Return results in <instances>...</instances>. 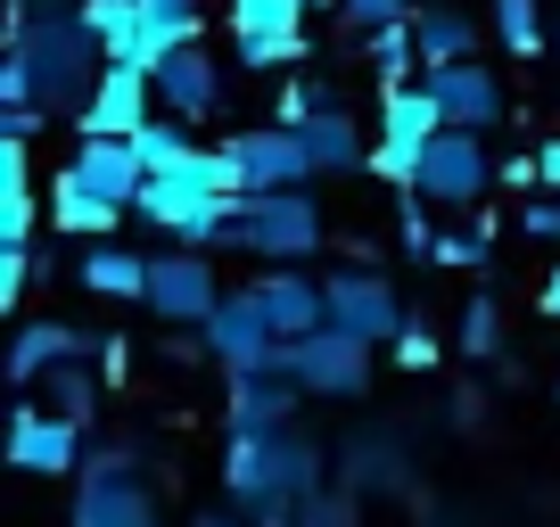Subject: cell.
<instances>
[{
    "instance_id": "cell-42",
    "label": "cell",
    "mask_w": 560,
    "mask_h": 527,
    "mask_svg": "<svg viewBox=\"0 0 560 527\" xmlns=\"http://www.w3.org/2000/svg\"><path fill=\"white\" fill-rule=\"evenodd\" d=\"M305 9H330V0H305Z\"/></svg>"
},
{
    "instance_id": "cell-31",
    "label": "cell",
    "mask_w": 560,
    "mask_h": 527,
    "mask_svg": "<svg viewBox=\"0 0 560 527\" xmlns=\"http://www.w3.org/2000/svg\"><path fill=\"white\" fill-rule=\"evenodd\" d=\"M298 527H354V494H305Z\"/></svg>"
},
{
    "instance_id": "cell-1",
    "label": "cell",
    "mask_w": 560,
    "mask_h": 527,
    "mask_svg": "<svg viewBox=\"0 0 560 527\" xmlns=\"http://www.w3.org/2000/svg\"><path fill=\"white\" fill-rule=\"evenodd\" d=\"M100 74H107V42L91 34L83 9H42V17H18V34H9L0 99L58 116V107H83Z\"/></svg>"
},
{
    "instance_id": "cell-40",
    "label": "cell",
    "mask_w": 560,
    "mask_h": 527,
    "mask_svg": "<svg viewBox=\"0 0 560 527\" xmlns=\"http://www.w3.org/2000/svg\"><path fill=\"white\" fill-rule=\"evenodd\" d=\"M544 314L560 321V264H552V281H544Z\"/></svg>"
},
{
    "instance_id": "cell-7",
    "label": "cell",
    "mask_w": 560,
    "mask_h": 527,
    "mask_svg": "<svg viewBox=\"0 0 560 527\" xmlns=\"http://www.w3.org/2000/svg\"><path fill=\"white\" fill-rule=\"evenodd\" d=\"M74 527H158V503L140 494V478H132V454H124V445H107L100 461H83Z\"/></svg>"
},
{
    "instance_id": "cell-14",
    "label": "cell",
    "mask_w": 560,
    "mask_h": 527,
    "mask_svg": "<svg viewBox=\"0 0 560 527\" xmlns=\"http://www.w3.org/2000/svg\"><path fill=\"white\" fill-rule=\"evenodd\" d=\"M420 83L438 91V107H445V124L454 132H494L503 124V83H494V67H478V58H454V67H429Z\"/></svg>"
},
{
    "instance_id": "cell-32",
    "label": "cell",
    "mask_w": 560,
    "mask_h": 527,
    "mask_svg": "<svg viewBox=\"0 0 560 527\" xmlns=\"http://www.w3.org/2000/svg\"><path fill=\"white\" fill-rule=\"evenodd\" d=\"M34 289V247H0V305H18Z\"/></svg>"
},
{
    "instance_id": "cell-18",
    "label": "cell",
    "mask_w": 560,
    "mask_h": 527,
    "mask_svg": "<svg viewBox=\"0 0 560 527\" xmlns=\"http://www.w3.org/2000/svg\"><path fill=\"white\" fill-rule=\"evenodd\" d=\"M214 99H223V67L207 58V42H190V50H174V58L158 67V107H165V116L198 124Z\"/></svg>"
},
{
    "instance_id": "cell-4",
    "label": "cell",
    "mask_w": 560,
    "mask_h": 527,
    "mask_svg": "<svg viewBox=\"0 0 560 527\" xmlns=\"http://www.w3.org/2000/svg\"><path fill=\"white\" fill-rule=\"evenodd\" d=\"M438 132H445L438 91H429V83H396V91H387V107H380L371 174H380V181H404V190H412V174H420V157H429V141H438Z\"/></svg>"
},
{
    "instance_id": "cell-26",
    "label": "cell",
    "mask_w": 560,
    "mask_h": 527,
    "mask_svg": "<svg viewBox=\"0 0 560 527\" xmlns=\"http://www.w3.org/2000/svg\"><path fill=\"white\" fill-rule=\"evenodd\" d=\"M132 149H140V165H149V174H174V165L198 157L190 132H182V116H149V124L132 132Z\"/></svg>"
},
{
    "instance_id": "cell-19",
    "label": "cell",
    "mask_w": 560,
    "mask_h": 527,
    "mask_svg": "<svg viewBox=\"0 0 560 527\" xmlns=\"http://www.w3.org/2000/svg\"><path fill=\"white\" fill-rule=\"evenodd\" d=\"M67 165H74V174H83L100 198H116V207H132V198H140V181H149L140 149H132V141H107V132H83Z\"/></svg>"
},
{
    "instance_id": "cell-8",
    "label": "cell",
    "mask_w": 560,
    "mask_h": 527,
    "mask_svg": "<svg viewBox=\"0 0 560 527\" xmlns=\"http://www.w3.org/2000/svg\"><path fill=\"white\" fill-rule=\"evenodd\" d=\"M223 149L240 157V181H247V198L305 190V181H314V149H305V132H289V124H256V132H231Z\"/></svg>"
},
{
    "instance_id": "cell-28",
    "label": "cell",
    "mask_w": 560,
    "mask_h": 527,
    "mask_svg": "<svg viewBox=\"0 0 560 527\" xmlns=\"http://www.w3.org/2000/svg\"><path fill=\"white\" fill-rule=\"evenodd\" d=\"M494 34H503L511 58H536V42H544V0H494Z\"/></svg>"
},
{
    "instance_id": "cell-34",
    "label": "cell",
    "mask_w": 560,
    "mask_h": 527,
    "mask_svg": "<svg viewBox=\"0 0 560 527\" xmlns=\"http://www.w3.org/2000/svg\"><path fill=\"white\" fill-rule=\"evenodd\" d=\"M396 363L429 371V363H438V338H429V330H404V338H396Z\"/></svg>"
},
{
    "instance_id": "cell-17",
    "label": "cell",
    "mask_w": 560,
    "mask_h": 527,
    "mask_svg": "<svg viewBox=\"0 0 560 527\" xmlns=\"http://www.w3.org/2000/svg\"><path fill=\"white\" fill-rule=\"evenodd\" d=\"M256 305H264V321H272L280 338H314L322 321H330V297H322V281H305L298 264H272V272H256Z\"/></svg>"
},
{
    "instance_id": "cell-37",
    "label": "cell",
    "mask_w": 560,
    "mask_h": 527,
    "mask_svg": "<svg viewBox=\"0 0 560 527\" xmlns=\"http://www.w3.org/2000/svg\"><path fill=\"white\" fill-rule=\"evenodd\" d=\"M487 256V239H438V264H478Z\"/></svg>"
},
{
    "instance_id": "cell-16",
    "label": "cell",
    "mask_w": 560,
    "mask_h": 527,
    "mask_svg": "<svg viewBox=\"0 0 560 527\" xmlns=\"http://www.w3.org/2000/svg\"><path fill=\"white\" fill-rule=\"evenodd\" d=\"M305 405V387L289 371H231V437H264V429H289Z\"/></svg>"
},
{
    "instance_id": "cell-36",
    "label": "cell",
    "mask_w": 560,
    "mask_h": 527,
    "mask_svg": "<svg viewBox=\"0 0 560 527\" xmlns=\"http://www.w3.org/2000/svg\"><path fill=\"white\" fill-rule=\"evenodd\" d=\"M527 239H560V198L552 207H527Z\"/></svg>"
},
{
    "instance_id": "cell-23",
    "label": "cell",
    "mask_w": 560,
    "mask_h": 527,
    "mask_svg": "<svg viewBox=\"0 0 560 527\" xmlns=\"http://www.w3.org/2000/svg\"><path fill=\"white\" fill-rule=\"evenodd\" d=\"M412 34L429 67H454V58H478V25L462 9H412Z\"/></svg>"
},
{
    "instance_id": "cell-9",
    "label": "cell",
    "mask_w": 560,
    "mask_h": 527,
    "mask_svg": "<svg viewBox=\"0 0 560 527\" xmlns=\"http://www.w3.org/2000/svg\"><path fill=\"white\" fill-rule=\"evenodd\" d=\"M198 338H207V354L223 371H272V354H280V330L264 321V305H256V289H240V297H223L207 321H198Z\"/></svg>"
},
{
    "instance_id": "cell-27",
    "label": "cell",
    "mask_w": 560,
    "mask_h": 527,
    "mask_svg": "<svg viewBox=\"0 0 560 527\" xmlns=\"http://www.w3.org/2000/svg\"><path fill=\"white\" fill-rule=\"evenodd\" d=\"M42 396H50L42 412H58V421H91V405H100V387H91V371H74V363L42 371Z\"/></svg>"
},
{
    "instance_id": "cell-20",
    "label": "cell",
    "mask_w": 560,
    "mask_h": 527,
    "mask_svg": "<svg viewBox=\"0 0 560 527\" xmlns=\"http://www.w3.org/2000/svg\"><path fill=\"white\" fill-rule=\"evenodd\" d=\"M74 354H83V330H74V321H25V330L9 338V379L42 387V371L74 363Z\"/></svg>"
},
{
    "instance_id": "cell-43",
    "label": "cell",
    "mask_w": 560,
    "mask_h": 527,
    "mask_svg": "<svg viewBox=\"0 0 560 527\" xmlns=\"http://www.w3.org/2000/svg\"><path fill=\"white\" fill-rule=\"evenodd\" d=\"M552 42H560V17H552Z\"/></svg>"
},
{
    "instance_id": "cell-10",
    "label": "cell",
    "mask_w": 560,
    "mask_h": 527,
    "mask_svg": "<svg viewBox=\"0 0 560 527\" xmlns=\"http://www.w3.org/2000/svg\"><path fill=\"white\" fill-rule=\"evenodd\" d=\"M149 314L165 321H207L214 305H223V289H214V264L207 247H174V256H149Z\"/></svg>"
},
{
    "instance_id": "cell-21",
    "label": "cell",
    "mask_w": 560,
    "mask_h": 527,
    "mask_svg": "<svg viewBox=\"0 0 560 527\" xmlns=\"http://www.w3.org/2000/svg\"><path fill=\"white\" fill-rule=\"evenodd\" d=\"M50 223L74 231V239H107V231L124 223V207H116V198H100L74 165H58V181H50Z\"/></svg>"
},
{
    "instance_id": "cell-29",
    "label": "cell",
    "mask_w": 560,
    "mask_h": 527,
    "mask_svg": "<svg viewBox=\"0 0 560 527\" xmlns=\"http://www.w3.org/2000/svg\"><path fill=\"white\" fill-rule=\"evenodd\" d=\"M74 9L91 17V34H100V42H124L140 25V0H74Z\"/></svg>"
},
{
    "instance_id": "cell-2",
    "label": "cell",
    "mask_w": 560,
    "mask_h": 527,
    "mask_svg": "<svg viewBox=\"0 0 560 527\" xmlns=\"http://www.w3.org/2000/svg\"><path fill=\"white\" fill-rule=\"evenodd\" d=\"M231 494L240 503H305L322 494V445L289 437V429H264V437H231Z\"/></svg>"
},
{
    "instance_id": "cell-35",
    "label": "cell",
    "mask_w": 560,
    "mask_h": 527,
    "mask_svg": "<svg viewBox=\"0 0 560 527\" xmlns=\"http://www.w3.org/2000/svg\"><path fill=\"white\" fill-rule=\"evenodd\" d=\"M380 478H396L387 470V445H354V487H380Z\"/></svg>"
},
{
    "instance_id": "cell-13",
    "label": "cell",
    "mask_w": 560,
    "mask_h": 527,
    "mask_svg": "<svg viewBox=\"0 0 560 527\" xmlns=\"http://www.w3.org/2000/svg\"><path fill=\"white\" fill-rule=\"evenodd\" d=\"M158 116V83L132 67H107L100 83H91V99L74 107V132H107V141H132L140 124Z\"/></svg>"
},
{
    "instance_id": "cell-11",
    "label": "cell",
    "mask_w": 560,
    "mask_h": 527,
    "mask_svg": "<svg viewBox=\"0 0 560 527\" xmlns=\"http://www.w3.org/2000/svg\"><path fill=\"white\" fill-rule=\"evenodd\" d=\"M9 461H18L25 478L83 470V421H58V412H42V405H18V421H9Z\"/></svg>"
},
{
    "instance_id": "cell-24",
    "label": "cell",
    "mask_w": 560,
    "mask_h": 527,
    "mask_svg": "<svg viewBox=\"0 0 560 527\" xmlns=\"http://www.w3.org/2000/svg\"><path fill=\"white\" fill-rule=\"evenodd\" d=\"M83 289H91V297H149V256L91 247V256H83Z\"/></svg>"
},
{
    "instance_id": "cell-38",
    "label": "cell",
    "mask_w": 560,
    "mask_h": 527,
    "mask_svg": "<svg viewBox=\"0 0 560 527\" xmlns=\"http://www.w3.org/2000/svg\"><path fill=\"white\" fill-rule=\"evenodd\" d=\"M140 17H198V0H140Z\"/></svg>"
},
{
    "instance_id": "cell-39",
    "label": "cell",
    "mask_w": 560,
    "mask_h": 527,
    "mask_svg": "<svg viewBox=\"0 0 560 527\" xmlns=\"http://www.w3.org/2000/svg\"><path fill=\"white\" fill-rule=\"evenodd\" d=\"M536 174H544V190H560V141L536 149Z\"/></svg>"
},
{
    "instance_id": "cell-25",
    "label": "cell",
    "mask_w": 560,
    "mask_h": 527,
    "mask_svg": "<svg viewBox=\"0 0 560 527\" xmlns=\"http://www.w3.org/2000/svg\"><path fill=\"white\" fill-rule=\"evenodd\" d=\"M371 67H380V83H387V91H396V83H420V74H429L412 17H404V25H380V34H371Z\"/></svg>"
},
{
    "instance_id": "cell-3",
    "label": "cell",
    "mask_w": 560,
    "mask_h": 527,
    "mask_svg": "<svg viewBox=\"0 0 560 527\" xmlns=\"http://www.w3.org/2000/svg\"><path fill=\"white\" fill-rule=\"evenodd\" d=\"M272 371H289L305 396H363V387H371V338L322 321L314 338H280Z\"/></svg>"
},
{
    "instance_id": "cell-6",
    "label": "cell",
    "mask_w": 560,
    "mask_h": 527,
    "mask_svg": "<svg viewBox=\"0 0 560 527\" xmlns=\"http://www.w3.org/2000/svg\"><path fill=\"white\" fill-rule=\"evenodd\" d=\"M487 181H494L487 132H454V124H445L438 141H429V157H420V174H412V198L420 207H478Z\"/></svg>"
},
{
    "instance_id": "cell-33",
    "label": "cell",
    "mask_w": 560,
    "mask_h": 527,
    "mask_svg": "<svg viewBox=\"0 0 560 527\" xmlns=\"http://www.w3.org/2000/svg\"><path fill=\"white\" fill-rule=\"evenodd\" d=\"M494 338H503V330H494V305L478 297L470 314H462V347H470V354H494Z\"/></svg>"
},
{
    "instance_id": "cell-12",
    "label": "cell",
    "mask_w": 560,
    "mask_h": 527,
    "mask_svg": "<svg viewBox=\"0 0 560 527\" xmlns=\"http://www.w3.org/2000/svg\"><path fill=\"white\" fill-rule=\"evenodd\" d=\"M231 34H240L247 67L305 58V0H231Z\"/></svg>"
},
{
    "instance_id": "cell-41",
    "label": "cell",
    "mask_w": 560,
    "mask_h": 527,
    "mask_svg": "<svg viewBox=\"0 0 560 527\" xmlns=\"http://www.w3.org/2000/svg\"><path fill=\"white\" fill-rule=\"evenodd\" d=\"M198 527H240V519H198Z\"/></svg>"
},
{
    "instance_id": "cell-22",
    "label": "cell",
    "mask_w": 560,
    "mask_h": 527,
    "mask_svg": "<svg viewBox=\"0 0 560 527\" xmlns=\"http://www.w3.org/2000/svg\"><path fill=\"white\" fill-rule=\"evenodd\" d=\"M298 132H305V149H314V174H354V165H371V141H363V124H354L347 107H314Z\"/></svg>"
},
{
    "instance_id": "cell-15",
    "label": "cell",
    "mask_w": 560,
    "mask_h": 527,
    "mask_svg": "<svg viewBox=\"0 0 560 527\" xmlns=\"http://www.w3.org/2000/svg\"><path fill=\"white\" fill-rule=\"evenodd\" d=\"M322 297H330V321L338 330H354V338H404V305H396V289L380 281V272H330L322 281Z\"/></svg>"
},
{
    "instance_id": "cell-5",
    "label": "cell",
    "mask_w": 560,
    "mask_h": 527,
    "mask_svg": "<svg viewBox=\"0 0 560 527\" xmlns=\"http://www.w3.org/2000/svg\"><path fill=\"white\" fill-rule=\"evenodd\" d=\"M231 247H247V256H264V264H305L322 247V207L305 190H272V198H256V207L240 214Z\"/></svg>"
},
{
    "instance_id": "cell-30",
    "label": "cell",
    "mask_w": 560,
    "mask_h": 527,
    "mask_svg": "<svg viewBox=\"0 0 560 527\" xmlns=\"http://www.w3.org/2000/svg\"><path fill=\"white\" fill-rule=\"evenodd\" d=\"M347 9V25H363V34H380V25H404L412 17V0H338Z\"/></svg>"
}]
</instances>
